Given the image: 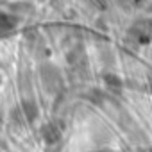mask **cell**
<instances>
[{
	"label": "cell",
	"instance_id": "obj_1",
	"mask_svg": "<svg viewBox=\"0 0 152 152\" xmlns=\"http://www.w3.org/2000/svg\"><path fill=\"white\" fill-rule=\"evenodd\" d=\"M15 20L9 16H0V34H6V31H13L15 29Z\"/></svg>",
	"mask_w": 152,
	"mask_h": 152
}]
</instances>
